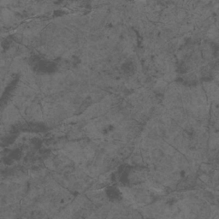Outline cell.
I'll list each match as a JSON object with an SVG mask.
<instances>
[{"instance_id":"obj_2","label":"cell","mask_w":219,"mask_h":219,"mask_svg":"<svg viewBox=\"0 0 219 219\" xmlns=\"http://www.w3.org/2000/svg\"><path fill=\"white\" fill-rule=\"evenodd\" d=\"M21 151H19V150H16V151H14L13 152L11 153V158L13 159H18V158H21Z\"/></svg>"},{"instance_id":"obj_1","label":"cell","mask_w":219,"mask_h":219,"mask_svg":"<svg viewBox=\"0 0 219 219\" xmlns=\"http://www.w3.org/2000/svg\"><path fill=\"white\" fill-rule=\"evenodd\" d=\"M152 158L154 160L159 161L160 159H162L164 158V152L160 149H155L152 152Z\"/></svg>"}]
</instances>
